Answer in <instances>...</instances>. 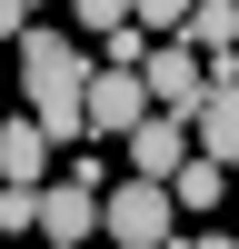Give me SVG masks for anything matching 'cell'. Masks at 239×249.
Masks as SVG:
<instances>
[{"instance_id":"cell-7","label":"cell","mask_w":239,"mask_h":249,"mask_svg":"<svg viewBox=\"0 0 239 249\" xmlns=\"http://www.w3.org/2000/svg\"><path fill=\"white\" fill-rule=\"evenodd\" d=\"M189 150H209V160L239 170V80H209V90L189 100Z\"/></svg>"},{"instance_id":"cell-10","label":"cell","mask_w":239,"mask_h":249,"mask_svg":"<svg viewBox=\"0 0 239 249\" xmlns=\"http://www.w3.org/2000/svg\"><path fill=\"white\" fill-rule=\"evenodd\" d=\"M130 20L159 40V30H179V20H189V0H130Z\"/></svg>"},{"instance_id":"cell-2","label":"cell","mask_w":239,"mask_h":249,"mask_svg":"<svg viewBox=\"0 0 239 249\" xmlns=\"http://www.w3.org/2000/svg\"><path fill=\"white\" fill-rule=\"evenodd\" d=\"M100 230H110L120 249H159V239H179V199H170V179H120V190H100Z\"/></svg>"},{"instance_id":"cell-12","label":"cell","mask_w":239,"mask_h":249,"mask_svg":"<svg viewBox=\"0 0 239 249\" xmlns=\"http://www.w3.org/2000/svg\"><path fill=\"white\" fill-rule=\"evenodd\" d=\"M30 30V0H0V40H20Z\"/></svg>"},{"instance_id":"cell-5","label":"cell","mask_w":239,"mask_h":249,"mask_svg":"<svg viewBox=\"0 0 239 249\" xmlns=\"http://www.w3.org/2000/svg\"><path fill=\"white\" fill-rule=\"evenodd\" d=\"M120 140H130V170L139 179H170L179 160H189V120H179V110H139Z\"/></svg>"},{"instance_id":"cell-11","label":"cell","mask_w":239,"mask_h":249,"mask_svg":"<svg viewBox=\"0 0 239 249\" xmlns=\"http://www.w3.org/2000/svg\"><path fill=\"white\" fill-rule=\"evenodd\" d=\"M70 20H80V30H120V20H130V0H70Z\"/></svg>"},{"instance_id":"cell-8","label":"cell","mask_w":239,"mask_h":249,"mask_svg":"<svg viewBox=\"0 0 239 249\" xmlns=\"http://www.w3.org/2000/svg\"><path fill=\"white\" fill-rule=\"evenodd\" d=\"M219 190H229V160H209V150H189V160L170 170V199H179V210H199V219L219 210Z\"/></svg>"},{"instance_id":"cell-6","label":"cell","mask_w":239,"mask_h":249,"mask_svg":"<svg viewBox=\"0 0 239 249\" xmlns=\"http://www.w3.org/2000/svg\"><path fill=\"white\" fill-rule=\"evenodd\" d=\"M40 239H50V249L100 239V190H90V179H50V190H40Z\"/></svg>"},{"instance_id":"cell-3","label":"cell","mask_w":239,"mask_h":249,"mask_svg":"<svg viewBox=\"0 0 239 249\" xmlns=\"http://www.w3.org/2000/svg\"><path fill=\"white\" fill-rule=\"evenodd\" d=\"M139 80H150V110H179V120H189V100L209 90V60H199L189 40H150V50H139Z\"/></svg>"},{"instance_id":"cell-1","label":"cell","mask_w":239,"mask_h":249,"mask_svg":"<svg viewBox=\"0 0 239 249\" xmlns=\"http://www.w3.org/2000/svg\"><path fill=\"white\" fill-rule=\"evenodd\" d=\"M10 60H20V100H30V120L50 140H90V50L80 40H60V30H20L10 40Z\"/></svg>"},{"instance_id":"cell-9","label":"cell","mask_w":239,"mask_h":249,"mask_svg":"<svg viewBox=\"0 0 239 249\" xmlns=\"http://www.w3.org/2000/svg\"><path fill=\"white\" fill-rule=\"evenodd\" d=\"M50 150H60V140L40 130V120H0V179H40Z\"/></svg>"},{"instance_id":"cell-4","label":"cell","mask_w":239,"mask_h":249,"mask_svg":"<svg viewBox=\"0 0 239 249\" xmlns=\"http://www.w3.org/2000/svg\"><path fill=\"white\" fill-rule=\"evenodd\" d=\"M80 110H90V130H100V140H120L139 110H150V80H139V60H90V100H80Z\"/></svg>"}]
</instances>
